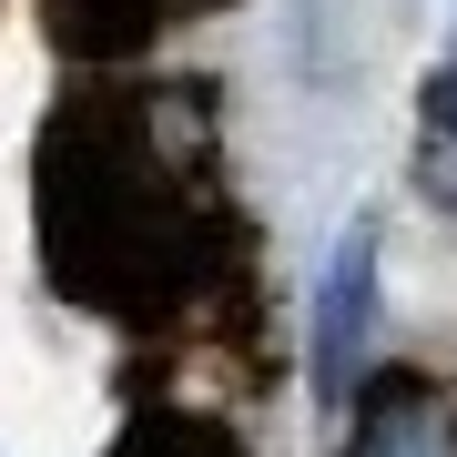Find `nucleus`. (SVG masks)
<instances>
[{"label":"nucleus","mask_w":457,"mask_h":457,"mask_svg":"<svg viewBox=\"0 0 457 457\" xmlns=\"http://www.w3.org/2000/svg\"><path fill=\"white\" fill-rule=\"evenodd\" d=\"M366 356H376V224H345L326 254V285H315V386H326V407L345 386H366Z\"/></svg>","instance_id":"obj_1"},{"label":"nucleus","mask_w":457,"mask_h":457,"mask_svg":"<svg viewBox=\"0 0 457 457\" xmlns=\"http://www.w3.org/2000/svg\"><path fill=\"white\" fill-rule=\"evenodd\" d=\"M407 173H417V194L457 213V41L437 51V71H427V92H417V143H407Z\"/></svg>","instance_id":"obj_2"},{"label":"nucleus","mask_w":457,"mask_h":457,"mask_svg":"<svg viewBox=\"0 0 457 457\" xmlns=\"http://www.w3.org/2000/svg\"><path fill=\"white\" fill-rule=\"evenodd\" d=\"M345 457H447V407L427 386H376L356 407V447Z\"/></svg>","instance_id":"obj_3"}]
</instances>
